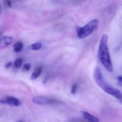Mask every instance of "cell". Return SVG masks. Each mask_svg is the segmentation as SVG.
<instances>
[{"instance_id": "obj_17", "label": "cell", "mask_w": 122, "mask_h": 122, "mask_svg": "<svg viewBox=\"0 0 122 122\" xmlns=\"http://www.w3.org/2000/svg\"><path fill=\"white\" fill-rule=\"evenodd\" d=\"M7 3L8 6V7H11V6H12V4H11V2L10 1L8 0V1H7Z\"/></svg>"}, {"instance_id": "obj_18", "label": "cell", "mask_w": 122, "mask_h": 122, "mask_svg": "<svg viewBox=\"0 0 122 122\" xmlns=\"http://www.w3.org/2000/svg\"><path fill=\"white\" fill-rule=\"evenodd\" d=\"M21 122V121H20V122Z\"/></svg>"}, {"instance_id": "obj_7", "label": "cell", "mask_w": 122, "mask_h": 122, "mask_svg": "<svg viewBox=\"0 0 122 122\" xmlns=\"http://www.w3.org/2000/svg\"><path fill=\"white\" fill-rule=\"evenodd\" d=\"M13 38L9 36H3L1 38L0 41V46L1 48H4L10 45L12 42Z\"/></svg>"}, {"instance_id": "obj_9", "label": "cell", "mask_w": 122, "mask_h": 122, "mask_svg": "<svg viewBox=\"0 0 122 122\" xmlns=\"http://www.w3.org/2000/svg\"><path fill=\"white\" fill-rule=\"evenodd\" d=\"M42 69L41 67H39L36 68L31 75L30 77L31 80H35L42 73Z\"/></svg>"}, {"instance_id": "obj_16", "label": "cell", "mask_w": 122, "mask_h": 122, "mask_svg": "<svg viewBox=\"0 0 122 122\" xmlns=\"http://www.w3.org/2000/svg\"><path fill=\"white\" fill-rule=\"evenodd\" d=\"M12 65V63L11 62H8L6 63L5 65V68L7 69L10 68L11 67Z\"/></svg>"}, {"instance_id": "obj_15", "label": "cell", "mask_w": 122, "mask_h": 122, "mask_svg": "<svg viewBox=\"0 0 122 122\" xmlns=\"http://www.w3.org/2000/svg\"><path fill=\"white\" fill-rule=\"evenodd\" d=\"M117 80L119 85L122 87V75L118 77Z\"/></svg>"}, {"instance_id": "obj_4", "label": "cell", "mask_w": 122, "mask_h": 122, "mask_svg": "<svg viewBox=\"0 0 122 122\" xmlns=\"http://www.w3.org/2000/svg\"><path fill=\"white\" fill-rule=\"evenodd\" d=\"M102 89L106 92L114 96L122 102V93L117 89L108 84Z\"/></svg>"}, {"instance_id": "obj_2", "label": "cell", "mask_w": 122, "mask_h": 122, "mask_svg": "<svg viewBox=\"0 0 122 122\" xmlns=\"http://www.w3.org/2000/svg\"><path fill=\"white\" fill-rule=\"evenodd\" d=\"M99 21L95 19L89 22L82 27H78L77 28L78 37L80 39H82L91 34L98 28Z\"/></svg>"}, {"instance_id": "obj_10", "label": "cell", "mask_w": 122, "mask_h": 122, "mask_svg": "<svg viewBox=\"0 0 122 122\" xmlns=\"http://www.w3.org/2000/svg\"><path fill=\"white\" fill-rule=\"evenodd\" d=\"M23 45L22 43L21 42H18L14 45V51L16 52H20L23 48Z\"/></svg>"}, {"instance_id": "obj_12", "label": "cell", "mask_w": 122, "mask_h": 122, "mask_svg": "<svg viewBox=\"0 0 122 122\" xmlns=\"http://www.w3.org/2000/svg\"><path fill=\"white\" fill-rule=\"evenodd\" d=\"M22 60L21 58H17L14 62V67L16 69L20 68L22 66Z\"/></svg>"}, {"instance_id": "obj_5", "label": "cell", "mask_w": 122, "mask_h": 122, "mask_svg": "<svg viewBox=\"0 0 122 122\" xmlns=\"http://www.w3.org/2000/svg\"><path fill=\"white\" fill-rule=\"evenodd\" d=\"M32 101L36 104L43 105H49L56 102L54 100L44 96H35L33 98Z\"/></svg>"}, {"instance_id": "obj_8", "label": "cell", "mask_w": 122, "mask_h": 122, "mask_svg": "<svg viewBox=\"0 0 122 122\" xmlns=\"http://www.w3.org/2000/svg\"><path fill=\"white\" fill-rule=\"evenodd\" d=\"M81 112L84 118L87 121V122H99L98 118L89 113L85 111H82Z\"/></svg>"}, {"instance_id": "obj_1", "label": "cell", "mask_w": 122, "mask_h": 122, "mask_svg": "<svg viewBox=\"0 0 122 122\" xmlns=\"http://www.w3.org/2000/svg\"><path fill=\"white\" fill-rule=\"evenodd\" d=\"M108 36L104 34L101 37L99 43L98 57L106 69L109 72L113 70L107 46Z\"/></svg>"}, {"instance_id": "obj_11", "label": "cell", "mask_w": 122, "mask_h": 122, "mask_svg": "<svg viewBox=\"0 0 122 122\" xmlns=\"http://www.w3.org/2000/svg\"><path fill=\"white\" fill-rule=\"evenodd\" d=\"M41 44L40 43H36L30 45L29 46V48L32 50H37L41 48Z\"/></svg>"}, {"instance_id": "obj_13", "label": "cell", "mask_w": 122, "mask_h": 122, "mask_svg": "<svg viewBox=\"0 0 122 122\" xmlns=\"http://www.w3.org/2000/svg\"><path fill=\"white\" fill-rule=\"evenodd\" d=\"M77 85H74L72 86L71 90V93L73 95H74L76 93L77 91Z\"/></svg>"}, {"instance_id": "obj_14", "label": "cell", "mask_w": 122, "mask_h": 122, "mask_svg": "<svg viewBox=\"0 0 122 122\" xmlns=\"http://www.w3.org/2000/svg\"><path fill=\"white\" fill-rule=\"evenodd\" d=\"M31 68V65L30 63L25 64L24 65L23 69L25 71H29Z\"/></svg>"}, {"instance_id": "obj_6", "label": "cell", "mask_w": 122, "mask_h": 122, "mask_svg": "<svg viewBox=\"0 0 122 122\" xmlns=\"http://www.w3.org/2000/svg\"><path fill=\"white\" fill-rule=\"evenodd\" d=\"M0 102L2 104H7L12 106L18 107L20 104V102L15 97H7L5 100H1Z\"/></svg>"}, {"instance_id": "obj_3", "label": "cell", "mask_w": 122, "mask_h": 122, "mask_svg": "<svg viewBox=\"0 0 122 122\" xmlns=\"http://www.w3.org/2000/svg\"><path fill=\"white\" fill-rule=\"evenodd\" d=\"M94 79L99 87L103 89L107 84L99 68L96 67L93 73Z\"/></svg>"}]
</instances>
